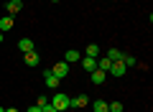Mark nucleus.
Here are the masks:
<instances>
[{
	"instance_id": "nucleus-13",
	"label": "nucleus",
	"mask_w": 153,
	"mask_h": 112,
	"mask_svg": "<svg viewBox=\"0 0 153 112\" xmlns=\"http://www.w3.org/2000/svg\"><path fill=\"white\" fill-rule=\"evenodd\" d=\"M92 110L94 112H107V102H105V99H94L92 102Z\"/></svg>"
},
{
	"instance_id": "nucleus-3",
	"label": "nucleus",
	"mask_w": 153,
	"mask_h": 112,
	"mask_svg": "<svg viewBox=\"0 0 153 112\" xmlns=\"http://www.w3.org/2000/svg\"><path fill=\"white\" fill-rule=\"evenodd\" d=\"M5 10L10 13V16L21 13V10H23V0H8V3H5Z\"/></svg>"
},
{
	"instance_id": "nucleus-12",
	"label": "nucleus",
	"mask_w": 153,
	"mask_h": 112,
	"mask_svg": "<svg viewBox=\"0 0 153 112\" xmlns=\"http://www.w3.org/2000/svg\"><path fill=\"white\" fill-rule=\"evenodd\" d=\"M79 59H82V56H79V51H74V48H69V51H66V56H64L66 64H71V61H79Z\"/></svg>"
},
{
	"instance_id": "nucleus-9",
	"label": "nucleus",
	"mask_w": 153,
	"mask_h": 112,
	"mask_svg": "<svg viewBox=\"0 0 153 112\" xmlns=\"http://www.w3.org/2000/svg\"><path fill=\"white\" fill-rule=\"evenodd\" d=\"M89 76H92V82H94V84H102V82L107 79V71H102V69H94Z\"/></svg>"
},
{
	"instance_id": "nucleus-8",
	"label": "nucleus",
	"mask_w": 153,
	"mask_h": 112,
	"mask_svg": "<svg viewBox=\"0 0 153 112\" xmlns=\"http://www.w3.org/2000/svg\"><path fill=\"white\" fill-rule=\"evenodd\" d=\"M18 48H21L23 53H28V51H36V48H33V41H31V38H21V41H18Z\"/></svg>"
},
{
	"instance_id": "nucleus-5",
	"label": "nucleus",
	"mask_w": 153,
	"mask_h": 112,
	"mask_svg": "<svg viewBox=\"0 0 153 112\" xmlns=\"http://www.w3.org/2000/svg\"><path fill=\"white\" fill-rule=\"evenodd\" d=\"M44 79H46V87H49V89H56V87H59V76H54V71H44Z\"/></svg>"
},
{
	"instance_id": "nucleus-22",
	"label": "nucleus",
	"mask_w": 153,
	"mask_h": 112,
	"mask_svg": "<svg viewBox=\"0 0 153 112\" xmlns=\"http://www.w3.org/2000/svg\"><path fill=\"white\" fill-rule=\"evenodd\" d=\"M5 112H18V110H13V107H10V110H5Z\"/></svg>"
},
{
	"instance_id": "nucleus-2",
	"label": "nucleus",
	"mask_w": 153,
	"mask_h": 112,
	"mask_svg": "<svg viewBox=\"0 0 153 112\" xmlns=\"http://www.w3.org/2000/svg\"><path fill=\"white\" fill-rule=\"evenodd\" d=\"M54 76H59V79H64V76H69V64L66 61H59V64H54Z\"/></svg>"
},
{
	"instance_id": "nucleus-10",
	"label": "nucleus",
	"mask_w": 153,
	"mask_h": 112,
	"mask_svg": "<svg viewBox=\"0 0 153 112\" xmlns=\"http://www.w3.org/2000/svg\"><path fill=\"white\" fill-rule=\"evenodd\" d=\"M10 28H13V18L10 16H3V18H0V31L5 33V31H10Z\"/></svg>"
},
{
	"instance_id": "nucleus-4",
	"label": "nucleus",
	"mask_w": 153,
	"mask_h": 112,
	"mask_svg": "<svg viewBox=\"0 0 153 112\" xmlns=\"http://www.w3.org/2000/svg\"><path fill=\"white\" fill-rule=\"evenodd\" d=\"M125 64H123V61H112V64H110V71H107V74H112V76H123V74H125Z\"/></svg>"
},
{
	"instance_id": "nucleus-25",
	"label": "nucleus",
	"mask_w": 153,
	"mask_h": 112,
	"mask_svg": "<svg viewBox=\"0 0 153 112\" xmlns=\"http://www.w3.org/2000/svg\"><path fill=\"white\" fill-rule=\"evenodd\" d=\"M0 112H5V110H3V107H0Z\"/></svg>"
},
{
	"instance_id": "nucleus-14",
	"label": "nucleus",
	"mask_w": 153,
	"mask_h": 112,
	"mask_svg": "<svg viewBox=\"0 0 153 112\" xmlns=\"http://www.w3.org/2000/svg\"><path fill=\"white\" fill-rule=\"evenodd\" d=\"M107 59H110V61H120V59H123V51H117V48H110V51H107Z\"/></svg>"
},
{
	"instance_id": "nucleus-23",
	"label": "nucleus",
	"mask_w": 153,
	"mask_h": 112,
	"mask_svg": "<svg viewBox=\"0 0 153 112\" xmlns=\"http://www.w3.org/2000/svg\"><path fill=\"white\" fill-rule=\"evenodd\" d=\"M0 43H3V31H0Z\"/></svg>"
},
{
	"instance_id": "nucleus-16",
	"label": "nucleus",
	"mask_w": 153,
	"mask_h": 112,
	"mask_svg": "<svg viewBox=\"0 0 153 112\" xmlns=\"http://www.w3.org/2000/svg\"><path fill=\"white\" fill-rule=\"evenodd\" d=\"M110 64H112V61H110L107 56H105V59H100V61H97V69H102V71H110Z\"/></svg>"
},
{
	"instance_id": "nucleus-20",
	"label": "nucleus",
	"mask_w": 153,
	"mask_h": 112,
	"mask_svg": "<svg viewBox=\"0 0 153 112\" xmlns=\"http://www.w3.org/2000/svg\"><path fill=\"white\" fill-rule=\"evenodd\" d=\"M41 112H56V110H54V105L49 102V105H44V107H41Z\"/></svg>"
},
{
	"instance_id": "nucleus-11",
	"label": "nucleus",
	"mask_w": 153,
	"mask_h": 112,
	"mask_svg": "<svg viewBox=\"0 0 153 112\" xmlns=\"http://www.w3.org/2000/svg\"><path fill=\"white\" fill-rule=\"evenodd\" d=\"M123 64H125V69H130V66H138V59L135 56H130V53H123Z\"/></svg>"
},
{
	"instance_id": "nucleus-19",
	"label": "nucleus",
	"mask_w": 153,
	"mask_h": 112,
	"mask_svg": "<svg viewBox=\"0 0 153 112\" xmlns=\"http://www.w3.org/2000/svg\"><path fill=\"white\" fill-rule=\"evenodd\" d=\"M36 105H38V107H44V105H49V97H38V99H36Z\"/></svg>"
},
{
	"instance_id": "nucleus-17",
	"label": "nucleus",
	"mask_w": 153,
	"mask_h": 112,
	"mask_svg": "<svg viewBox=\"0 0 153 112\" xmlns=\"http://www.w3.org/2000/svg\"><path fill=\"white\" fill-rule=\"evenodd\" d=\"M97 53H100V46H97V43H89V46H87V56H92V59H94Z\"/></svg>"
},
{
	"instance_id": "nucleus-18",
	"label": "nucleus",
	"mask_w": 153,
	"mask_h": 112,
	"mask_svg": "<svg viewBox=\"0 0 153 112\" xmlns=\"http://www.w3.org/2000/svg\"><path fill=\"white\" fill-rule=\"evenodd\" d=\"M107 112H123V105L120 102H112V105H107Z\"/></svg>"
},
{
	"instance_id": "nucleus-24",
	"label": "nucleus",
	"mask_w": 153,
	"mask_h": 112,
	"mask_svg": "<svg viewBox=\"0 0 153 112\" xmlns=\"http://www.w3.org/2000/svg\"><path fill=\"white\" fill-rule=\"evenodd\" d=\"M51 3H59V0H51Z\"/></svg>"
},
{
	"instance_id": "nucleus-1",
	"label": "nucleus",
	"mask_w": 153,
	"mask_h": 112,
	"mask_svg": "<svg viewBox=\"0 0 153 112\" xmlns=\"http://www.w3.org/2000/svg\"><path fill=\"white\" fill-rule=\"evenodd\" d=\"M51 105H54L56 112H64V110H69V107H71V99L66 94H61V92H56V94L51 97Z\"/></svg>"
},
{
	"instance_id": "nucleus-6",
	"label": "nucleus",
	"mask_w": 153,
	"mask_h": 112,
	"mask_svg": "<svg viewBox=\"0 0 153 112\" xmlns=\"http://www.w3.org/2000/svg\"><path fill=\"white\" fill-rule=\"evenodd\" d=\"M82 69L92 74V71L97 69V59H92V56H84V59H82Z\"/></svg>"
},
{
	"instance_id": "nucleus-7",
	"label": "nucleus",
	"mask_w": 153,
	"mask_h": 112,
	"mask_svg": "<svg viewBox=\"0 0 153 112\" xmlns=\"http://www.w3.org/2000/svg\"><path fill=\"white\" fill-rule=\"evenodd\" d=\"M23 61H26V66H36V64H38V53H36V51L23 53Z\"/></svg>"
},
{
	"instance_id": "nucleus-15",
	"label": "nucleus",
	"mask_w": 153,
	"mask_h": 112,
	"mask_svg": "<svg viewBox=\"0 0 153 112\" xmlns=\"http://www.w3.org/2000/svg\"><path fill=\"white\" fill-rule=\"evenodd\" d=\"M71 107H87V94L74 97V99H71Z\"/></svg>"
},
{
	"instance_id": "nucleus-21",
	"label": "nucleus",
	"mask_w": 153,
	"mask_h": 112,
	"mask_svg": "<svg viewBox=\"0 0 153 112\" xmlns=\"http://www.w3.org/2000/svg\"><path fill=\"white\" fill-rule=\"evenodd\" d=\"M28 112H41V107H38V105H33V107H28Z\"/></svg>"
}]
</instances>
